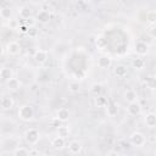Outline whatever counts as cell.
Instances as JSON below:
<instances>
[{
	"label": "cell",
	"mask_w": 156,
	"mask_h": 156,
	"mask_svg": "<svg viewBox=\"0 0 156 156\" xmlns=\"http://www.w3.org/2000/svg\"><path fill=\"white\" fill-rule=\"evenodd\" d=\"M11 15H12L11 9H10V7H5V6L2 5L1 9H0V16H1V18H2V20H10Z\"/></svg>",
	"instance_id": "23"
},
{
	"label": "cell",
	"mask_w": 156,
	"mask_h": 156,
	"mask_svg": "<svg viewBox=\"0 0 156 156\" xmlns=\"http://www.w3.org/2000/svg\"><path fill=\"white\" fill-rule=\"evenodd\" d=\"M50 12L48 10H39V12L37 13V21H39L40 23H48L50 21Z\"/></svg>",
	"instance_id": "13"
},
{
	"label": "cell",
	"mask_w": 156,
	"mask_h": 156,
	"mask_svg": "<svg viewBox=\"0 0 156 156\" xmlns=\"http://www.w3.org/2000/svg\"><path fill=\"white\" fill-rule=\"evenodd\" d=\"M51 146L56 150H61L63 149L65 146V139L63 138H60V136H55L52 140H51Z\"/></svg>",
	"instance_id": "17"
},
{
	"label": "cell",
	"mask_w": 156,
	"mask_h": 156,
	"mask_svg": "<svg viewBox=\"0 0 156 156\" xmlns=\"http://www.w3.org/2000/svg\"><path fill=\"white\" fill-rule=\"evenodd\" d=\"M134 50H135L136 55H139V56H144V55L147 54L149 48H147V45H146L144 41H140V40H139V41L135 43V45H134Z\"/></svg>",
	"instance_id": "7"
},
{
	"label": "cell",
	"mask_w": 156,
	"mask_h": 156,
	"mask_svg": "<svg viewBox=\"0 0 156 156\" xmlns=\"http://www.w3.org/2000/svg\"><path fill=\"white\" fill-rule=\"evenodd\" d=\"M0 78L4 80V82H9L11 78H13V71L10 68V67H1L0 69Z\"/></svg>",
	"instance_id": "8"
},
{
	"label": "cell",
	"mask_w": 156,
	"mask_h": 156,
	"mask_svg": "<svg viewBox=\"0 0 156 156\" xmlns=\"http://www.w3.org/2000/svg\"><path fill=\"white\" fill-rule=\"evenodd\" d=\"M95 104H96L99 107H106L107 104H108V101H107V99H106L105 96L99 95V96L95 98Z\"/></svg>",
	"instance_id": "27"
},
{
	"label": "cell",
	"mask_w": 156,
	"mask_h": 156,
	"mask_svg": "<svg viewBox=\"0 0 156 156\" xmlns=\"http://www.w3.org/2000/svg\"><path fill=\"white\" fill-rule=\"evenodd\" d=\"M22 24H24V26H27L28 28H33V27H35V24H37V18L32 16V17H29L28 20H24Z\"/></svg>",
	"instance_id": "28"
},
{
	"label": "cell",
	"mask_w": 156,
	"mask_h": 156,
	"mask_svg": "<svg viewBox=\"0 0 156 156\" xmlns=\"http://www.w3.org/2000/svg\"><path fill=\"white\" fill-rule=\"evenodd\" d=\"M68 150H69L71 154L77 155V154H79V152L82 151V144H80L78 140H72V141H69V144H68Z\"/></svg>",
	"instance_id": "14"
},
{
	"label": "cell",
	"mask_w": 156,
	"mask_h": 156,
	"mask_svg": "<svg viewBox=\"0 0 156 156\" xmlns=\"http://www.w3.org/2000/svg\"><path fill=\"white\" fill-rule=\"evenodd\" d=\"M155 156H156V150H155Z\"/></svg>",
	"instance_id": "35"
},
{
	"label": "cell",
	"mask_w": 156,
	"mask_h": 156,
	"mask_svg": "<svg viewBox=\"0 0 156 156\" xmlns=\"http://www.w3.org/2000/svg\"><path fill=\"white\" fill-rule=\"evenodd\" d=\"M18 15H20L21 18L28 20L29 17H32V9H30L29 6H22V7H20V10H18Z\"/></svg>",
	"instance_id": "15"
},
{
	"label": "cell",
	"mask_w": 156,
	"mask_h": 156,
	"mask_svg": "<svg viewBox=\"0 0 156 156\" xmlns=\"http://www.w3.org/2000/svg\"><path fill=\"white\" fill-rule=\"evenodd\" d=\"M111 63H112V58L107 55H102L98 58V66L100 68H108L111 66Z\"/></svg>",
	"instance_id": "11"
},
{
	"label": "cell",
	"mask_w": 156,
	"mask_h": 156,
	"mask_svg": "<svg viewBox=\"0 0 156 156\" xmlns=\"http://www.w3.org/2000/svg\"><path fill=\"white\" fill-rule=\"evenodd\" d=\"M90 91H91V94L99 96V95L101 94V91H102V85H101L100 83H94V84L91 85V88H90Z\"/></svg>",
	"instance_id": "26"
},
{
	"label": "cell",
	"mask_w": 156,
	"mask_h": 156,
	"mask_svg": "<svg viewBox=\"0 0 156 156\" xmlns=\"http://www.w3.org/2000/svg\"><path fill=\"white\" fill-rule=\"evenodd\" d=\"M12 156H29V151L26 149V147H22V146H18L13 151V155Z\"/></svg>",
	"instance_id": "24"
},
{
	"label": "cell",
	"mask_w": 156,
	"mask_h": 156,
	"mask_svg": "<svg viewBox=\"0 0 156 156\" xmlns=\"http://www.w3.org/2000/svg\"><path fill=\"white\" fill-rule=\"evenodd\" d=\"M0 104H1V108L2 110H11L13 107V105H15V100L10 95H2Z\"/></svg>",
	"instance_id": "6"
},
{
	"label": "cell",
	"mask_w": 156,
	"mask_h": 156,
	"mask_svg": "<svg viewBox=\"0 0 156 156\" xmlns=\"http://www.w3.org/2000/svg\"><path fill=\"white\" fill-rule=\"evenodd\" d=\"M145 84L149 89H156V76H149L145 80Z\"/></svg>",
	"instance_id": "25"
},
{
	"label": "cell",
	"mask_w": 156,
	"mask_h": 156,
	"mask_svg": "<svg viewBox=\"0 0 156 156\" xmlns=\"http://www.w3.org/2000/svg\"><path fill=\"white\" fill-rule=\"evenodd\" d=\"M146 20L151 23H155L156 22V12L155 11H150L146 13Z\"/></svg>",
	"instance_id": "29"
},
{
	"label": "cell",
	"mask_w": 156,
	"mask_h": 156,
	"mask_svg": "<svg viewBox=\"0 0 156 156\" xmlns=\"http://www.w3.org/2000/svg\"><path fill=\"white\" fill-rule=\"evenodd\" d=\"M129 141L132 145L136 146V147H141L145 145L146 143V139H145V135L140 132H133L130 135H129Z\"/></svg>",
	"instance_id": "3"
},
{
	"label": "cell",
	"mask_w": 156,
	"mask_h": 156,
	"mask_svg": "<svg viewBox=\"0 0 156 156\" xmlns=\"http://www.w3.org/2000/svg\"><path fill=\"white\" fill-rule=\"evenodd\" d=\"M21 51H22V48H21V45L17 41H10V43H7V45H6V52L10 56H17V55L21 54Z\"/></svg>",
	"instance_id": "4"
},
{
	"label": "cell",
	"mask_w": 156,
	"mask_h": 156,
	"mask_svg": "<svg viewBox=\"0 0 156 156\" xmlns=\"http://www.w3.org/2000/svg\"><path fill=\"white\" fill-rule=\"evenodd\" d=\"M124 99H126V101H128L129 104H132V102H135L136 101L138 96H136V93L133 89H128L124 93Z\"/></svg>",
	"instance_id": "18"
},
{
	"label": "cell",
	"mask_w": 156,
	"mask_h": 156,
	"mask_svg": "<svg viewBox=\"0 0 156 156\" xmlns=\"http://www.w3.org/2000/svg\"><path fill=\"white\" fill-rule=\"evenodd\" d=\"M56 133H57V136L66 139V138L69 135L71 130H69V128H68L67 126H63V124H61V126L57 128V132H56Z\"/></svg>",
	"instance_id": "19"
},
{
	"label": "cell",
	"mask_w": 156,
	"mask_h": 156,
	"mask_svg": "<svg viewBox=\"0 0 156 156\" xmlns=\"http://www.w3.org/2000/svg\"><path fill=\"white\" fill-rule=\"evenodd\" d=\"M21 85H22V83H21V80L18 79V78H11L9 82H6V87H7V89L9 90H11V91H17L20 88H21Z\"/></svg>",
	"instance_id": "10"
},
{
	"label": "cell",
	"mask_w": 156,
	"mask_h": 156,
	"mask_svg": "<svg viewBox=\"0 0 156 156\" xmlns=\"http://www.w3.org/2000/svg\"><path fill=\"white\" fill-rule=\"evenodd\" d=\"M106 112H107V115L110 116V117H115L116 115H117V112H118V108H117V105H115V104H107V106H106Z\"/></svg>",
	"instance_id": "22"
},
{
	"label": "cell",
	"mask_w": 156,
	"mask_h": 156,
	"mask_svg": "<svg viewBox=\"0 0 156 156\" xmlns=\"http://www.w3.org/2000/svg\"><path fill=\"white\" fill-rule=\"evenodd\" d=\"M24 139H26V141L28 144L35 145L39 141V139H40V133L35 128H29V129H27L24 132Z\"/></svg>",
	"instance_id": "2"
},
{
	"label": "cell",
	"mask_w": 156,
	"mask_h": 156,
	"mask_svg": "<svg viewBox=\"0 0 156 156\" xmlns=\"http://www.w3.org/2000/svg\"><path fill=\"white\" fill-rule=\"evenodd\" d=\"M28 30H29V28L27 27V26H24V24H20V27H18V32L20 33H28Z\"/></svg>",
	"instance_id": "32"
},
{
	"label": "cell",
	"mask_w": 156,
	"mask_h": 156,
	"mask_svg": "<svg viewBox=\"0 0 156 156\" xmlns=\"http://www.w3.org/2000/svg\"><path fill=\"white\" fill-rule=\"evenodd\" d=\"M149 34H150L151 38L156 39V26H154V27H151V28L149 29Z\"/></svg>",
	"instance_id": "33"
},
{
	"label": "cell",
	"mask_w": 156,
	"mask_h": 156,
	"mask_svg": "<svg viewBox=\"0 0 156 156\" xmlns=\"http://www.w3.org/2000/svg\"><path fill=\"white\" fill-rule=\"evenodd\" d=\"M106 156H119V154L117 151H110L106 154Z\"/></svg>",
	"instance_id": "34"
},
{
	"label": "cell",
	"mask_w": 156,
	"mask_h": 156,
	"mask_svg": "<svg viewBox=\"0 0 156 156\" xmlns=\"http://www.w3.org/2000/svg\"><path fill=\"white\" fill-rule=\"evenodd\" d=\"M127 67L124 65H117L115 67V74L118 77V78H123L127 76Z\"/></svg>",
	"instance_id": "20"
},
{
	"label": "cell",
	"mask_w": 156,
	"mask_h": 156,
	"mask_svg": "<svg viewBox=\"0 0 156 156\" xmlns=\"http://www.w3.org/2000/svg\"><path fill=\"white\" fill-rule=\"evenodd\" d=\"M33 58L37 63L39 65H43L48 60V51L46 50H41V49H38L34 54H33Z\"/></svg>",
	"instance_id": "5"
},
{
	"label": "cell",
	"mask_w": 156,
	"mask_h": 156,
	"mask_svg": "<svg viewBox=\"0 0 156 156\" xmlns=\"http://www.w3.org/2000/svg\"><path fill=\"white\" fill-rule=\"evenodd\" d=\"M144 122H145V124H146L147 127H150V128L155 127V126H156V115H155L154 112H149V113L145 116Z\"/></svg>",
	"instance_id": "16"
},
{
	"label": "cell",
	"mask_w": 156,
	"mask_h": 156,
	"mask_svg": "<svg viewBox=\"0 0 156 156\" xmlns=\"http://www.w3.org/2000/svg\"><path fill=\"white\" fill-rule=\"evenodd\" d=\"M17 113H18L20 119H22V121H24V122H29V121H32L33 117H34V110H33V107H32L30 105H28V104L21 105V106L18 107Z\"/></svg>",
	"instance_id": "1"
},
{
	"label": "cell",
	"mask_w": 156,
	"mask_h": 156,
	"mask_svg": "<svg viewBox=\"0 0 156 156\" xmlns=\"http://www.w3.org/2000/svg\"><path fill=\"white\" fill-rule=\"evenodd\" d=\"M127 111H128V113L130 116H138L141 112V106H140V104L138 101H135V102H132V104L128 105Z\"/></svg>",
	"instance_id": "9"
},
{
	"label": "cell",
	"mask_w": 156,
	"mask_h": 156,
	"mask_svg": "<svg viewBox=\"0 0 156 156\" xmlns=\"http://www.w3.org/2000/svg\"><path fill=\"white\" fill-rule=\"evenodd\" d=\"M68 88H69V90H71L72 93H78V90H79V84H78V83H69V84H68Z\"/></svg>",
	"instance_id": "31"
},
{
	"label": "cell",
	"mask_w": 156,
	"mask_h": 156,
	"mask_svg": "<svg viewBox=\"0 0 156 156\" xmlns=\"http://www.w3.org/2000/svg\"><path fill=\"white\" fill-rule=\"evenodd\" d=\"M56 118H57L60 122H66V121H68V118H69V111H68V108H66V107L58 108V110H57V113H56Z\"/></svg>",
	"instance_id": "12"
},
{
	"label": "cell",
	"mask_w": 156,
	"mask_h": 156,
	"mask_svg": "<svg viewBox=\"0 0 156 156\" xmlns=\"http://www.w3.org/2000/svg\"><path fill=\"white\" fill-rule=\"evenodd\" d=\"M27 35L29 37V38H37L38 37V29L35 28V27H33V28H29V30H28V33H27Z\"/></svg>",
	"instance_id": "30"
},
{
	"label": "cell",
	"mask_w": 156,
	"mask_h": 156,
	"mask_svg": "<svg viewBox=\"0 0 156 156\" xmlns=\"http://www.w3.org/2000/svg\"><path fill=\"white\" fill-rule=\"evenodd\" d=\"M132 65H133V67L135 69H143L145 67V61H144V58H141L139 56V57H136V58H134L132 61Z\"/></svg>",
	"instance_id": "21"
},
{
	"label": "cell",
	"mask_w": 156,
	"mask_h": 156,
	"mask_svg": "<svg viewBox=\"0 0 156 156\" xmlns=\"http://www.w3.org/2000/svg\"><path fill=\"white\" fill-rule=\"evenodd\" d=\"M155 12H156V10H155Z\"/></svg>",
	"instance_id": "36"
}]
</instances>
